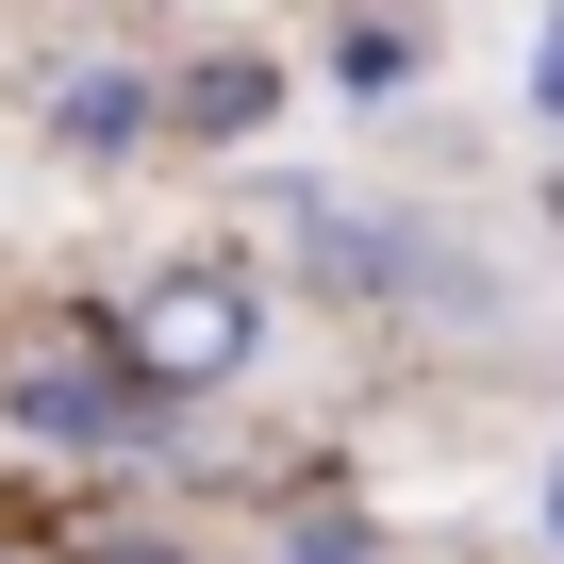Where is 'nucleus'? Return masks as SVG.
I'll return each instance as SVG.
<instances>
[{
  "instance_id": "nucleus-1",
  "label": "nucleus",
  "mask_w": 564,
  "mask_h": 564,
  "mask_svg": "<svg viewBox=\"0 0 564 564\" xmlns=\"http://www.w3.org/2000/svg\"><path fill=\"white\" fill-rule=\"evenodd\" d=\"M249 349H265V300H249L232 265H150L133 300H117V366H133L150 399H199V382H232Z\"/></svg>"
},
{
  "instance_id": "nucleus-2",
  "label": "nucleus",
  "mask_w": 564,
  "mask_h": 564,
  "mask_svg": "<svg viewBox=\"0 0 564 564\" xmlns=\"http://www.w3.org/2000/svg\"><path fill=\"white\" fill-rule=\"evenodd\" d=\"M0 415H18V432H51V448H133V432H150V382L117 366V333L51 316V333L18 349V382H0Z\"/></svg>"
},
{
  "instance_id": "nucleus-5",
  "label": "nucleus",
  "mask_w": 564,
  "mask_h": 564,
  "mask_svg": "<svg viewBox=\"0 0 564 564\" xmlns=\"http://www.w3.org/2000/svg\"><path fill=\"white\" fill-rule=\"evenodd\" d=\"M282 564H382V531L366 514H316V531H282Z\"/></svg>"
},
{
  "instance_id": "nucleus-6",
  "label": "nucleus",
  "mask_w": 564,
  "mask_h": 564,
  "mask_svg": "<svg viewBox=\"0 0 564 564\" xmlns=\"http://www.w3.org/2000/svg\"><path fill=\"white\" fill-rule=\"evenodd\" d=\"M399 67H415V34H333V84H366V100H382Z\"/></svg>"
},
{
  "instance_id": "nucleus-9",
  "label": "nucleus",
  "mask_w": 564,
  "mask_h": 564,
  "mask_svg": "<svg viewBox=\"0 0 564 564\" xmlns=\"http://www.w3.org/2000/svg\"><path fill=\"white\" fill-rule=\"evenodd\" d=\"M547 547H564V481H547Z\"/></svg>"
},
{
  "instance_id": "nucleus-7",
  "label": "nucleus",
  "mask_w": 564,
  "mask_h": 564,
  "mask_svg": "<svg viewBox=\"0 0 564 564\" xmlns=\"http://www.w3.org/2000/svg\"><path fill=\"white\" fill-rule=\"evenodd\" d=\"M67 564H183V547H166V531H84Z\"/></svg>"
},
{
  "instance_id": "nucleus-8",
  "label": "nucleus",
  "mask_w": 564,
  "mask_h": 564,
  "mask_svg": "<svg viewBox=\"0 0 564 564\" xmlns=\"http://www.w3.org/2000/svg\"><path fill=\"white\" fill-rule=\"evenodd\" d=\"M531 100H547V117H564V18H547V51H531Z\"/></svg>"
},
{
  "instance_id": "nucleus-4",
  "label": "nucleus",
  "mask_w": 564,
  "mask_h": 564,
  "mask_svg": "<svg viewBox=\"0 0 564 564\" xmlns=\"http://www.w3.org/2000/svg\"><path fill=\"white\" fill-rule=\"evenodd\" d=\"M166 117H183V133H265V67H199Z\"/></svg>"
},
{
  "instance_id": "nucleus-3",
  "label": "nucleus",
  "mask_w": 564,
  "mask_h": 564,
  "mask_svg": "<svg viewBox=\"0 0 564 564\" xmlns=\"http://www.w3.org/2000/svg\"><path fill=\"white\" fill-rule=\"evenodd\" d=\"M150 117H166V84H133V67L51 84V150H67V166H133V150H150Z\"/></svg>"
}]
</instances>
